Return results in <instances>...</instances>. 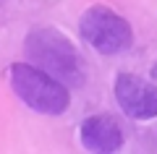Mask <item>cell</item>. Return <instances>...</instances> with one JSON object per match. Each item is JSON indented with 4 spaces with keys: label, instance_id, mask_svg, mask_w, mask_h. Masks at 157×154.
I'll return each instance as SVG.
<instances>
[{
    "label": "cell",
    "instance_id": "5b68a950",
    "mask_svg": "<svg viewBox=\"0 0 157 154\" xmlns=\"http://www.w3.org/2000/svg\"><path fill=\"white\" fill-rule=\"evenodd\" d=\"M78 138L86 152L110 154L123 146V128L113 115H92L81 123Z\"/></svg>",
    "mask_w": 157,
    "mask_h": 154
},
{
    "label": "cell",
    "instance_id": "277c9868",
    "mask_svg": "<svg viewBox=\"0 0 157 154\" xmlns=\"http://www.w3.org/2000/svg\"><path fill=\"white\" fill-rule=\"evenodd\" d=\"M115 99L131 120L157 118V86L134 73H121L115 78Z\"/></svg>",
    "mask_w": 157,
    "mask_h": 154
},
{
    "label": "cell",
    "instance_id": "3957f363",
    "mask_svg": "<svg viewBox=\"0 0 157 154\" xmlns=\"http://www.w3.org/2000/svg\"><path fill=\"white\" fill-rule=\"evenodd\" d=\"M78 32L100 55H118L134 44V29L107 6H89L78 18Z\"/></svg>",
    "mask_w": 157,
    "mask_h": 154
},
{
    "label": "cell",
    "instance_id": "8992f818",
    "mask_svg": "<svg viewBox=\"0 0 157 154\" xmlns=\"http://www.w3.org/2000/svg\"><path fill=\"white\" fill-rule=\"evenodd\" d=\"M152 76H157V66H155V68H152Z\"/></svg>",
    "mask_w": 157,
    "mask_h": 154
},
{
    "label": "cell",
    "instance_id": "6da1fadb",
    "mask_svg": "<svg viewBox=\"0 0 157 154\" xmlns=\"http://www.w3.org/2000/svg\"><path fill=\"white\" fill-rule=\"evenodd\" d=\"M24 52L32 66L47 71L60 78L63 84L81 86L84 84V66L73 42L55 26H34L24 39Z\"/></svg>",
    "mask_w": 157,
    "mask_h": 154
},
{
    "label": "cell",
    "instance_id": "7a4b0ae2",
    "mask_svg": "<svg viewBox=\"0 0 157 154\" xmlns=\"http://www.w3.org/2000/svg\"><path fill=\"white\" fill-rule=\"evenodd\" d=\"M11 86L13 92L18 94L26 107H32L39 115H63L71 105V94H68V86L60 81V78L50 76L47 71L32 66V63H13L11 66Z\"/></svg>",
    "mask_w": 157,
    "mask_h": 154
}]
</instances>
